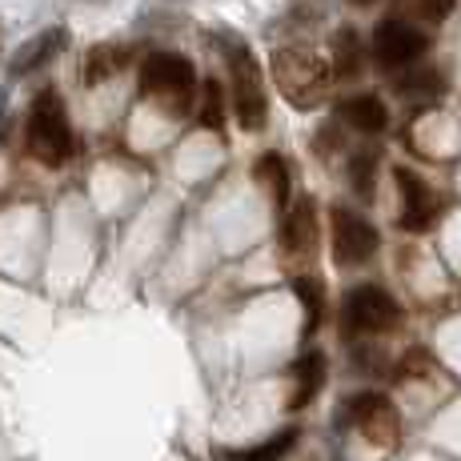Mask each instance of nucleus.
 I'll use <instances>...</instances> for the list:
<instances>
[{
	"label": "nucleus",
	"mask_w": 461,
	"mask_h": 461,
	"mask_svg": "<svg viewBox=\"0 0 461 461\" xmlns=\"http://www.w3.org/2000/svg\"><path fill=\"white\" fill-rule=\"evenodd\" d=\"M197 68L181 52H149L140 60V96L157 101L168 117H189L197 109Z\"/></svg>",
	"instance_id": "f257e3e1"
},
{
	"label": "nucleus",
	"mask_w": 461,
	"mask_h": 461,
	"mask_svg": "<svg viewBox=\"0 0 461 461\" xmlns=\"http://www.w3.org/2000/svg\"><path fill=\"white\" fill-rule=\"evenodd\" d=\"M24 140H29L32 161H41V165H49V168H60L68 157H73L77 140H73V125H68V113H65V101H60V93L44 88L37 101H32Z\"/></svg>",
	"instance_id": "f03ea898"
},
{
	"label": "nucleus",
	"mask_w": 461,
	"mask_h": 461,
	"mask_svg": "<svg viewBox=\"0 0 461 461\" xmlns=\"http://www.w3.org/2000/svg\"><path fill=\"white\" fill-rule=\"evenodd\" d=\"M225 65H229V96H233L237 125L245 132H261L265 121H269V93H265L261 65L237 41H225Z\"/></svg>",
	"instance_id": "7ed1b4c3"
},
{
	"label": "nucleus",
	"mask_w": 461,
	"mask_h": 461,
	"mask_svg": "<svg viewBox=\"0 0 461 461\" xmlns=\"http://www.w3.org/2000/svg\"><path fill=\"white\" fill-rule=\"evenodd\" d=\"M273 77H277V88L285 93V101H294L297 109H313V104L330 93L333 68L325 65L317 52L277 49L273 52Z\"/></svg>",
	"instance_id": "20e7f679"
},
{
	"label": "nucleus",
	"mask_w": 461,
	"mask_h": 461,
	"mask_svg": "<svg viewBox=\"0 0 461 461\" xmlns=\"http://www.w3.org/2000/svg\"><path fill=\"white\" fill-rule=\"evenodd\" d=\"M369 52L381 68H410L429 52V37L418 29V24L402 21V16H389L374 29V41H369Z\"/></svg>",
	"instance_id": "39448f33"
},
{
	"label": "nucleus",
	"mask_w": 461,
	"mask_h": 461,
	"mask_svg": "<svg viewBox=\"0 0 461 461\" xmlns=\"http://www.w3.org/2000/svg\"><path fill=\"white\" fill-rule=\"evenodd\" d=\"M330 233H333V261L345 265V269H357V265H366L369 257L377 253V245H381L377 229L369 225L361 212L341 209V205L330 212Z\"/></svg>",
	"instance_id": "423d86ee"
},
{
	"label": "nucleus",
	"mask_w": 461,
	"mask_h": 461,
	"mask_svg": "<svg viewBox=\"0 0 461 461\" xmlns=\"http://www.w3.org/2000/svg\"><path fill=\"white\" fill-rule=\"evenodd\" d=\"M345 325L353 333H366V337H377V333H389L402 325V305L377 285H361L345 297Z\"/></svg>",
	"instance_id": "0eeeda50"
},
{
	"label": "nucleus",
	"mask_w": 461,
	"mask_h": 461,
	"mask_svg": "<svg viewBox=\"0 0 461 461\" xmlns=\"http://www.w3.org/2000/svg\"><path fill=\"white\" fill-rule=\"evenodd\" d=\"M349 425H357V433L377 449H393L402 441V418L397 405L385 393H357L349 402Z\"/></svg>",
	"instance_id": "6e6552de"
},
{
	"label": "nucleus",
	"mask_w": 461,
	"mask_h": 461,
	"mask_svg": "<svg viewBox=\"0 0 461 461\" xmlns=\"http://www.w3.org/2000/svg\"><path fill=\"white\" fill-rule=\"evenodd\" d=\"M393 181H397V197H402L397 225H402L405 233H425V229L438 221V201H433L429 185H425L413 168H393Z\"/></svg>",
	"instance_id": "1a4fd4ad"
},
{
	"label": "nucleus",
	"mask_w": 461,
	"mask_h": 461,
	"mask_svg": "<svg viewBox=\"0 0 461 461\" xmlns=\"http://www.w3.org/2000/svg\"><path fill=\"white\" fill-rule=\"evenodd\" d=\"M65 44H68V32L65 29H44V32H37V37L24 41L21 49L13 52V60H8V73H13V77L37 73V68H44L49 60H57L60 52H65Z\"/></svg>",
	"instance_id": "9d476101"
},
{
	"label": "nucleus",
	"mask_w": 461,
	"mask_h": 461,
	"mask_svg": "<svg viewBox=\"0 0 461 461\" xmlns=\"http://www.w3.org/2000/svg\"><path fill=\"white\" fill-rule=\"evenodd\" d=\"M281 241H285L289 253H313L317 212H313V201L309 197H301L294 209H285V217H281Z\"/></svg>",
	"instance_id": "9b49d317"
},
{
	"label": "nucleus",
	"mask_w": 461,
	"mask_h": 461,
	"mask_svg": "<svg viewBox=\"0 0 461 461\" xmlns=\"http://www.w3.org/2000/svg\"><path fill=\"white\" fill-rule=\"evenodd\" d=\"M337 117L357 132H385V125H389L385 101L374 93H357V96H349V101H341L337 104Z\"/></svg>",
	"instance_id": "f8f14e48"
},
{
	"label": "nucleus",
	"mask_w": 461,
	"mask_h": 461,
	"mask_svg": "<svg viewBox=\"0 0 461 461\" xmlns=\"http://www.w3.org/2000/svg\"><path fill=\"white\" fill-rule=\"evenodd\" d=\"M253 176L261 181V189H265V197H269V205L277 209V212H285V209H289V189H294L285 157H281V153H261V157H257Z\"/></svg>",
	"instance_id": "ddd939ff"
},
{
	"label": "nucleus",
	"mask_w": 461,
	"mask_h": 461,
	"mask_svg": "<svg viewBox=\"0 0 461 461\" xmlns=\"http://www.w3.org/2000/svg\"><path fill=\"white\" fill-rule=\"evenodd\" d=\"M325 353L321 349H309L305 357L294 366V393H289V410H301V405H309L317 393H321L325 385Z\"/></svg>",
	"instance_id": "4468645a"
},
{
	"label": "nucleus",
	"mask_w": 461,
	"mask_h": 461,
	"mask_svg": "<svg viewBox=\"0 0 461 461\" xmlns=\"http://www.w3.org/2000/svg\"><path fill=\"white\" fill-rule=\"evenodd\" d=\"M125 65H129V49H121V44H96V49L85 52L81 81L88 88H96V85L109 81V77H117Z\"/></svg>",
	"instance_id": "2eb2a0df"
},
{
	"label": "nucleus",
	"mask_w": 461,
	"mask_h": 461,
	"mask_svg": "<svg viewBox=\"0 0 461 461\" xmlns=\"http://www.w3.org/2000/svg\"><path fill=\"white\" fill-rule=\"evenodd\" d=\"M361 41L353 29H341L333 37V77H341V81H353V77H361Z\"/></svg>",
	"instance_id": "dca6fc26"
},
{
	"label": "nucleus",
	"mask_w": 461,
	"mask_h": 461,
	"mask_svg": "<svg viewBox=\"0 0 461 461\" xmlns=\"http://www.w3.org/2000/svg\"><path fill=\"white\" fill-rule=\"evenodd\" d=\"M294 446H297V429H285V433H277V438L261 441V446L233 449V454H225V457L229 461H281Z\"/></svg>",
	"instance_id": "f3484780"
},
{
	"label": "nucleus",
	"mask_w": 461,
	"mask_h": 461,
	"mask_svg": "<svg viewBox=\"0 0 461 461\" xmlns=\"http://www.w3.org/2000/svg\"><path fill=\"white\" fill-rule=\"evenodd\" d=\"M301 305H305V333H313L321 325V309H325V294H321V281L317 277H297L294 281Z\"/></svg>",
	"instance_id": "a211bd4d"
},
{
	"label": "nucleus",
	"mask_w": 461,
	"mask_h": 461,
	"mask_svg": "<svg viewBox=\"0 0 461 461\" xmlns=\"http://www.w3.org/2000/svg\"><path fill=\"white\" fill-rule=\"evenodd\" d=\"M197 117L205 129H221L225 121V96H221V85L217 81H205L197 93Z\"/></svg>",
	"instance_id": "6ab92c4d"
},
{
	"label": "nucleus",
	"mask_w": 461,
	"mask_h": 461,
	"mask_svg": "<svg viewBox=\"0 0 461 461\" xmlns=\"http://www.w3.org/2000/svg\"><path fill=\"white\" fill-rule=\"evenodd\" d=\"M410 21H421V24H441L449 13H454V0H397Z\"/></svg>",
	"instance_id": "aec40b11"
},
{
	"label": "nucleus",
	"mask_w": 461,
	"mask_h": 461,
	"mask_svg": "<svg viewBox=\"0 0 461 461\" xmlns=\"http://www.w3.org/2000/svg\"><path fill=\"white\" fill-rule=\"evenodd\" d=\"M374 168H377V157L369 153V149L353 153L349 176H353V193H357V197H374Z\"/></svg>",
	"instance_id": "412c9836"
},
{
	"label": "nucleus",
	"mask_w": 461,
	"mask_h": 461,
	"mask_svg": "<svg viewBox=\"0 0 461 461\" xmlns=\"http://www.w3.org/2000/svg\"><path fill=\"white\" fill-rule=\"evenodd\" d=\"M441 88H446V77H441L438 68H425V73H413V77H405V81H397V93L402 96H438Z\"/></svg>",
	"instance_id": "4be33fe9"
},
{
	"label": "nucleus",
	"mask_w": 461,
	"mask_h": 461,
	"mask_svg": "<svg viewBox=\"0 0 461 461\" xmlns=\"http://www.w3.org/2000/svg\"><path fill=\"white\" fill-rule=\"evenodd\" d=\"M425 374H433V361H429V353H421V349H413V353H405L402 361H397V381H418V377H425Z\"/></svg>",
	"instance_id": "5701e85b"
},
{
	"label": "nucleus",
	"mask_w": 461,
	"mask_h": 461,
	"mask_svg": "<svg viewBox=\"0 0 461 461\" xmlns=\"http://www.w3.org/2000/svg\"><path fill=\"white\" fill-rule=\"evenodd\" d=\"M5 132H8V96L0 93V140H5Z\"/></svg>",
	"instance_id": "b1692460"
},
{
	"label": "nucleus",
	"mask_w": 461,
	"mask_h": 461,
	"mask_svg": "<svg viewBox=\"0 0 461 461\" xmlns=\"http://www.w3.org/2000/svg\"><path fill=\"white\" fill-rule=\"evenodd\" d=\"M349 5H357V8H369V5H374V0H349Z\"/></svg>",
	"instance_id": "393cba45"
}]
</instances>
